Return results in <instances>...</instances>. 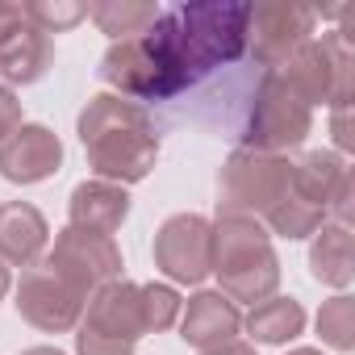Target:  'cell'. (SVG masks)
<instances>
[{
  "label": "cell",
  "instance_id": "6da1fadb",
  "mask_svg": "<svg viewBox=\"0 0 355 355\" xmlns=\"http://www.w3.org/2000/svg\"><path fill=\"white\" fill-rule=\"evenodd\" d=\"M247 17L251 5L243 0H201L159 13L146 34L105 51L101 80L125 101H167L247 51Z\"/></svg>",
  "mask_w": 355,
  "mask_h": 355
},
{
  "label": "cell",
  "instance_id": "7a4b0ae2",
  "mask_svg": "<svg viewBox=\"0 0 355 355\" xmlns=\"http://www.w3.org/2000/svg\"><path fill=\"white\" fill-rule=\"evenodd\" d=\"M80 142L88 155V167L105 184H138L150 175L159 159V134L150 113L138 101H125L117 92H101L84 105L80 121Z\"/></svg>",
  "mask_w": 355,
  "mask_h": 355
},
{
  "label": "cell",
  "instance_id": "3957f363",
  "mask_svg": "<svg viewBox=\"0 0 355 355\" xmlns=\"http://www.w3.org/2000/svg\"><path fill=\"white\" fill-rule=\"evenodd\" d=\"M214 276L222 280V297L247 301L251 309L276 297L280 259L259 218H230L218 214L214 222Z\"/></svg>",
  "mask_w": 355,
  "mask_h": 355
},
{
  "label": "cell",
  "instance_id": "277c9868",
  "mask_svg": "<svg viewBox=\"0 0 355 355\" xmlns=\"http://www.w3.org/2000/svg\"><path fill=\"white\" fill-rule=\"evenodd\" d=\"M293 189V163L284 155L234 150L218 175V214L230 218H268Z\"/></svg>",
  "mask_w": 355,
  "mask_h": 355
},
{
  "label": "cell",
  "instance_id": "5b68a950",
  "mask_svg": "<svg viewBox=\"0 0 355 355\" xmlns=\"http://www.w3.org/2000/svg\"><path fill=\"white\" fill-rule=\"evenodd\" d=\"M284 84L313 109V105H334L351 109L355 96V55L347 34H322L309 38L288 63H284Z\"/></svg>",
  "mask_w": 355,
  "mask_h": 355
},
{
  "label": "cell",
  "instance_id": "8992f818",
  "mask_svg": "<svg viewBox=\"0 0 355 355\" xmlns=\"http://www.w3.org/2000/svg\"><path fill=\"white\" fill-rule=\"evenodd\" d=\"M142 334L146 326H142L138 284L117 280L88 297L76 334V355H134Z\"/></svg>",
  "mask_w": 355,
  "mask_h": 355
},
{
  "label": "cell",
  "instance_id": "52a82bcc",
  "mask_svg": "<svg viewBox=\"0 0 355 355\" xmlns=\"http://www.w3.org/2000/svg\"><path fill=\"white\" fill-rule=\"evenodd\" d=\"M309 125H313V109L284 84L280 71H272L255 88V105H251L247 125H243V150L284 155V150L305 142Z\"/></svg>",
  "mask_w": 355,
  "mask_h": 355
},
{
  "label": "cell",
  "instance_id": "ba28073f",
  "mask_svg": "<svg viewBox=\"0 0 355 355\" xmlns=\"http://www.w3.org/2000/svg\"><path fill=\"white\" fill-rule=\"evenodd\" d=\"M46 272L59 276L67 288H76L88 301L105 284L121 280V251L105 234H88V230L67 226V230H59V239L46 255Z\"/></svg>",
  "mask_w": 355,
  "mask_h": 355
},
{
  "label": "cell",
  "instance_id": "9c48e42d",
  "mask_svg": "<svg viewBox=\"0 0 355 355\" xmlns=\"http://www.w3.org/2000/svg\"><path fill=\"white\" fill-rule=\"evenodd\" d=\"M313 26H318V9L293 5V0H263V5H251L247 46H251L255 63L284 67L313 38Z\"/></svg>",
  "mask_w": 355,
  "mask_h": 355
},
{
  "label": "cell",
  "instance_id": "30bf717a",
  "mask_svg": "<svg viewBox=\"0 0 355 355\" xmlns=\"http://www.w3.org/2000/svg\"><path fill=\"white\" fill-rule=\"evenodd\" d=\"M155 268L175 284H201L214 272V222L201 214H175L155 234Z\"/></svg>",
  "mask_w": 355,
  "mask_h": 355
},
{
  "label": "cell",
  "instance_id": "8fae6325",
  "mask_svg": "<svg viewBox=\"0 0 355 355\" xmlns=\"http://www.w3.org/2000/svg\"><path fill=\"white\" fill-rule=\"evenodd\" d=\"M63 167V142L46 125L21 121L5 142H0V175L9 184H42Z\"/></svg>",
  "mask_w": 355,
  "mask_h": 355
},
{
  "label": "cell",
  "instance_id": "7c38bea8",
  "mask_svg": "<svg viewBox=\"0 0 355 355\" xmlns=\"http://www.w3.org/2000/svg\"><path fill=\"white\" fill-rule=\"evenodd\" d=\"M13 305H17V313H21L30 326L46 330V334H63V330H76V326H80L88 301H84L76 288H67L59 276H51V272H30V276L21 280Z\"/></svg>",
  "mask_w": 355,
  "mask_h": 355
},
{
  "label": "cell",
  "instance_id": "4fadbf2b",
  "mask_svg": "<svg viewBox=\"0 0 355 355\" xmlns=\"http://www.w3.org/2000/svg\"><path fill=\"white\" fill-rule=\"evenodd\" d=\"M239 330H243V313L222 293H197L189 297V305H180V338L197 351L226 347L234 343Z\"/></svg>",
  "mask_w": 355,
  "mask_h": 355
},
{
  "label": "cell",
  "instance_id": "5bb4252c",
  "mask_svg": "<svg viewBox=\"0 0 355 355\" xmlns=\"http://www.w3.org/2000/svg\"><path fill=\"white\" fill-rule=\"evenodd\" d=\"M51 226L30 201H5L0 205V259L5 268H30L46 251Z\"/></svg>",
  "mask_w": 355,
  "mask_h": 355
},
{
  "label": "cell",
  "instance_id": "9a60e30c",
  "mask_svg": "<svg viewBox=\"0 0 355 355\" xmlns=\"http://www.w3.org/2000/svg\"><path fill=\"white\" fill-rule=\"evenodd\" d=\"M67 214H71V226L76 230L113 239V230H121V222L130 218V193L121 184L84 180V184H76V193L67 201Z\"/></svg>",
  "mask_w": 355,
  "mask_h": 355
},
{
  "label": "cell",
  "instance_id": "2e32d148",
  "mask_svg": "<svg viewBox=\"0 0 355 355\" xmlns=\"http://www.w3.org/2000/svg\"><path fill=\"white\" fill-rule=\"evenodd\" d=\"M51 63H55L51 34H42L30 21H21L17 30L0 38V76L9 84H38L51 71Z\"/></svg>",
  "mask_w": 355,
  "mask_h": 355
},
{
  "label": "cell",
  "instance_id": "e0dca14e",
  "mask_svg": "<svg viewBox=\"0 0 355 355\" xmlns=\"http://www.w3.org/2000/svg\"><path fill=\"white\" fill-rule=\"evenodd\" d=\"M347 175H351V167L334 150H309L301 163H293V193L326 214V205L334 201V193L343 189Z\"/></svg>",
  "mask_w": 355,
  "mask_h": 355
},
{
  "label": "cell",
  "instance_id": "ac0fdd59",
  "mask_svg": "<svg viewBox=\"0 0 355 355\" xmlns=\"http://www.w3.org/2000/svg\"><path fill=\"white\" fill-rule=\"evenodd\" d=\"M309 272H313L318 284H330V288H347V284L355 280V251H351V230H347V226L326 222V226L313 234Z\"/></svg>",
  "mask_w": 355,
  "mask_h": 355
},
{
  "label": "cell",
  "instance_id": "d6986e66",
  "mask_svg": "<svg viewBox=\"0 0 355 355\" xmlns=\"http://www.w3.org/2000/svg\"><path fill=\"white\" fill-rule=\"evenodd\" d=\"M305 330V309L293 297H268L247 313V334L268 347H284Z\"/></svg>",
  "mask_w": 355,
  "mask_h": 355
},
{
  "label": "cell",
  "instance_id": "ffe728a7",
  "mask_svg": "<svg viewBox=\"0 0 355 355\" xmlns=\"http://www.w3.org/2000/svg\"><path fill=\"white\" fill-rule=\"evenodd\" d=\"M159 5L150 0H101V5H88V17L101 26V34H113L117 42L146 34L159 21Z\"/></svg>",
  "mask_w": 355,
  "mask_h": 355
},
{
  "label": "cell",
  "instance_id": "44dd1931",
  "mask_svg": "<svg viewBox=\"0 0 355 355\" xmlns=\"http://www.w3.org/2000/svg\"><path fill=\"white\" fill-rule=\"evenodd\" d=\"M263 222H268L272 234H280V239H309V234H318V230L326 226V214L313 209L309 201H301V197L288 189V197H284Z\"/></svg>",
  "mask_w": 355,
  "mask_h": 355
},
{
  "label": "cell",
  "instance_id": "7402d4cb",
  "mask_svg": "<svg viewBox=\"0 0 355 355\" xmlns=\"http://www.w3.org/2000/svg\"><path fill=\"white\" fill-rule=\"evenodd\" d=\"M318 334L330 351H355V301L347 293L330 297L322 309H318Z\"/></svg>",
  "mask_w": 355,
  "mask_h": 355
},
{
  "label": "cell",
  "instance_id": "603a6c76",
  "mask_svg": "<svg viewBox=\"0 0 355 355\" xmlns=\"http://www.w3.org/2000/svg\"><path fill=\"white\" fill-rule=\"evenodd\" d=\"M138 301H142V326L146 334H159L167 330L175 318H180V293L171 284H138Z\"/></svg>",
  "mask_w": 355,
  "mask_h": 355
},
{
  "label": "cell",
  "instance_id": "cb8c5ba5",
  "mask_svg": "<svg viewBox=\"0 0 355 355\" xmlns=\"http://www.w3.org/2000/svg\"><path fill=\"white\" fill-rule=\"evenodd\" d=\"M21 13L42 34H63V30H71L88 17V5H71V0H30V5H21Z\"/></svg>",
  "mask_w": 355,
  "mask_h": 355
},
{
  "label": "cell",
  "instance_id": "d4e9b609",
  "mask_svg": "<svg viewBox=\"0 0 355 355\" xmlns=\"http://www.w3.org/2000/svg\"><path fill=\"white\" fill-rule=\"evenodd\" d=\"M17 125H21V101H17L13 88L0 84V142H5Z\"/></svg>",
  "mask_w": 355,
  "mask_h": 355
},
{
  "label": "cell",
  "instance_id": "484cf974",
  "mask_svg": "<svg viewBox=\"0 0 355 355\" xmlns=\"http://www.w3.org/2000/svg\"><path fill=\"white\" fill-rule=\"evenodd\" d=\"M334 142H338V150H351V146H355V134H351V109H334Z\"/></svg>",
  "mask_w": 355,
  "mask_h": 355
},
{
  "label": "cell",
  "instance_id": "4316f807",
  "mask_svg": "<svg viewBox=\"0 0 355 355\" xmlns=\"http://www.w3.org/2000/svg\"><path fill=\"white\" fill-rule=\"evenodd\" d=\"M26 21V13H21V5H5V0H0V38H5L9 30H17Z\"/></svg>",
  "mask_w": 355,
  "mask_h": 355
},
{
  "label": "cell",
  "instance_id": "83f0119b",
  "mask_svg": "<svg viewBox=\"0 0 355 355\" xmlns=\"http://www.w3.org/2000/svg\"><path fill=\"white\" fill-rule=\"evenodd\" d=\"M201 355H255V347L251 343H226V347H214V351H201Z\"/></svg>",
  "mask_w": 355,
  "mask_h": 355
},
{
  "label": "cell",
  "instance_id": "f1b7e54d",
  "mask_svg": "<svg viewBox=\"0 0 355 355\" xmlns=\"http://www.w3.org/2000/svg\"><path fill=\"white\" fill-rule=\"evenodd\" d=\"M5 293H9V268H5V259H0V301H5Z\"/></svg>",
  "mask_w": 355,
  "mask_h": 355
},
{
  "label": "cell",
  "instance_id": "f546056e",
  "mask_svg": "<svg viewBox=\"0 0 355 355\" xmlns=\"http://www.w3.org/2000/svg\"><path fill=\"white\" fill-rule=\"evenodd\" d=\"M21 355H63L59 347H30V351H21Z\"/></svg>",
  "mask_w": 355,
  "mask_h": 355
},
{
  "label": "cell",
  "instance_id": "4dcf8cb0",
  "mask_svg": "<svg viewBox=\"0 0 355 355\" xmlns=\"http://www.w3.org/2000/svg\"><path fill=\"white\" fill-rule=\"evenodd\" d=\"M288 355H322L318 347H297V351H288Z\"/></svg>",
  "mask_w": 355,
  "mask_h": 355
}]
</instances>
